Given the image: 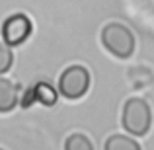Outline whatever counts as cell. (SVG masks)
I'll return each mask as SVG.
<instances>
[{"label":"cell","instance_id":"1","mask_svg":"<svg viewBox=\"0 0 154 150\" xmlns=\"http://www.w3.org/2000/svg\"><path fill=\"white\" fill-rule=\"evenodd\" d=\"M123 127L127 133L143 136L152 125V111L143 98H131L123 105Z\"/></svg>","mask_w":154,"mask_h":150},{"label":"cell","instance_id":"2","mask_svg":"<svg viewBox=\"0 0 154 150\" xmlns=\"http://www.w3.org/2000/svg\"><path fill=\"white\" fill-rule=\"evenodd\" d=\"M102 43L111 55L119 57V59H127L135 51V37H133L131 29L119 22H111L103 27Z\"/></svg>","mask_w":154,"mask_h":150},{"label":"cell","instance_id":"3","mask_svg":"<svg viewBox=\"0 0 154 150\" xmlns=\"http://www.w3.org/2000/svg\"><path fill=\"white\" fill-rule=\"evenodd\" d=\"M88 88H90V72L86 70V66H80V64L64 68L59 78V92L68 99L82 98Z\"/></svg>","mask_w":154,"mask_h":150},{"label":"cell","instance_id":"4","mask_svg":"<svg viewBox=\"0 0 154 150\" xmlns=\"http://www.w3.org/2000/svg\"><path fill=\"white\" fill-rule=\"evenodd\" d=\"M33 23L26 14H12L2 23V37L8 45H22L31 35Z\"/></svg>","mask_w":154,"mask_h":150},{"label":"cell","instance_id":"5","mask_svg":"<svg viewBox=\"0 0 154 150\" xmlns=\"http://www.w3.org/2000/svg\"><path fill=\"white\" fill-rule=\"evenodd\" d=\"M20 90L12 80L0 78V113H8L18 105Z\"/></svg>","mask_w":154,"mask_h":150},{"label":"cell","instance_id":"6","mask_svg":"<svg viewBox=\"0 0 154 150\" xmlns=\"http://www.w3.org/2000/svg\"><path fill=\"white\" fill-rule=\"evenodd\" d=\"M105 150H140V144L125 135H113L105 142Z\"/></svg>","mask_w":154,"mask_h":150},{"label":"cell","instance_id":"7","mask_svg":"<svg viewBox=\"0 0 154 150\" xmlns=\"http://www.w3.org/2000/svg\"><path fill=\"white\" fill-rule=\"evenodd\" d=\"M33 92H35V99L41 101L43 105H55L57 101V90L47 82H37L33 86Z\"/></svg>","mask_w":154,"mask_h":150},{"label":"cell","instance_id":"8","mask_svg":"<svg viewBox=\"0 0 154 150\" xmlns=\"http://www.w3.org/2000/svg\"><path fill=\"white\" fill-rule=\"evenodd\" d=\"M64 150H94V144L84 135H70L64 142Z\"/></svg>","mask_w":154,"mask_h":150},{"label":"cell","instance_id":"9","mask_svg":"<svg viewBox=\"0 0 154 150\" xmlns=\"http://www.w3.org/2000/svg\"><path fill=\"white\" fill-rule=\"evenodd\" d=\"M12 63H14V55H12L10 47L4 45L2 41H0V74L6 70H10Z\"/></svg>","mask_w":154,"mask_h":150}]
</instances>
